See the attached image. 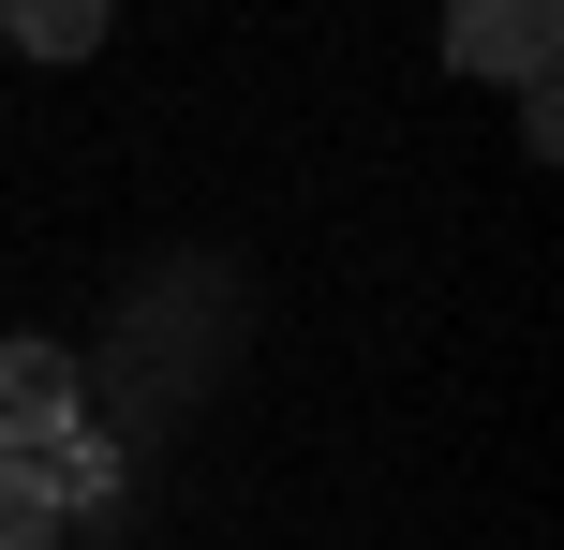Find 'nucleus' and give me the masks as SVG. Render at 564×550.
Wrapping results in <instances>:
<instances>
[{"instance_id":"7ed1b4c3","label":"nucleus","mask_w":564,"mask_h":550,"mask_svg":"<svg viewBox=\"0 0 564 550\" xmlns=\"http://www.w3.org/2000/svg\"><path fill=\"white\" fill-rule=\"evenodd\" d=\"M0 476H15V492H30V506H45V521H59V506L119 492V446H105V432H89V417H75V432H59V446H30V462H0Z\"/></svg>"},{"instance_id":"20e7f679","label":"nucleus","mask_w":564,"mask_h":550,"mask_svg":"<svg viewBox=\"0 0 564 550\" xmlns=\"http://www.w3.org/2000/svg\"><path fill=\"white\" fill-rule=\"evenodd\" d=\"M15 45H30V60H89V45H105V15H89V0H30Z\"/></svg>"},{"instance_id":"39448f33","label":"nucleus","mask_w":564,"mask_h":550,"mask_svg":"<svg viewBox=\"0 0 564 550\" xmlns=\"http://www.w3.org/2000/svg\"><path fill=\"white\" fill-rule=\"evenodd\" d=\"M45 536H59V521H45V506L15 492V476H0V550H45Z\"/></svg>"},{"instance_id":"f03ea898","label":"nucleus","mask_w":564,"mask_h":550,"mask_svg":"<svg viewBox=\"0 0 564 550\" xmlns=\"http://www.w3.org/2000/svg\"><path fill=\"white\" fill-rule=\"evenodd\" d=\"M59 432H75V357L59 343H0V462H30Z\"/></svg>"},{"instance_id":"f257e3e1","label":"nucleus","mask_w":564,"mask_h":550,"mask_svg":"<svg viewBox=\"0 0 564 550\" xmlns=\"http://www.w3.org/2000/svg\"><path fill=\"white\" fill-rule=\"evenodd\" d=\"M550 45H564L550 0H460L446 15V60L460 75H520V105H550Z\"/></svg>"}]
</instances>
